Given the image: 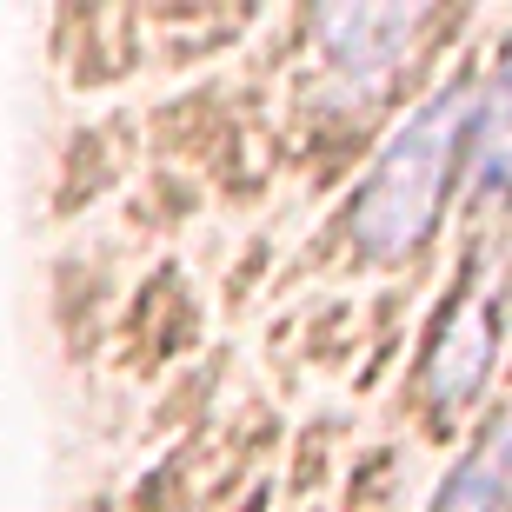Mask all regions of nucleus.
Masks as SVG:
<instances>
[{
    "label": "nucleus",
    "instance_id": "obj_1",
    "mask_svg": "<svg viewBox=\"0 0 512 512\" xmlns=\"http://www.w3.org/2000/svg\"><path fill=\"white\" fill-rule=\"evenodd\" d=\"M473 94L466 80H453L446 94H433L406 127L393 133V147L380 153V167L366 173L360 200H353V247L373 260H399L433 233L446 187L459 173V147L473 140Z\"/></svg>",
    "mask_w": 512,
    "mask_h": 512
},
{
    "label": "nucleus",
    "instance_id": "obj_2",
    "mask_svg": "<svg viewBox=\"0 0 512 512\" xmlns=\"http://www.w3.org/2000/svg\"><path fill=\"white\" fill-rule=\"evenodd\" d=\"M413 27H426V14H406V7H346V14H320L326 54L340 67H393L406 54Z\"/></svg>",
    "mask_w": 512,
    "mask_h": 512
},
{
    "label": "nucleus",
    "instance_id": "obj_3",
    "mask_svg": "<svg viewBox=\"0 0 512 512\" xmlns=\"http://www.w3.org/2000/svg\"><path fill=\"white\" fill-rule=\"evenodd\" d=\"M486 360H493V326H486V313H479L473 300L453 306V320H446L433 360H426V386H433V399H439V406L473 399L479 380H486Z\"/></svg>",
    "mask_w": 512,
    "mask_h": 512
},
{
    "label": "nucleus",
    "instance_id": "obj_4",
    "mask_svg": "<svg viewBox=\"0 0 512 512\" xmlns=\"http://www.w3.org/2000/svg\"><path fill=\"white\" fill-rule=\"evenodd\" d=\"M473 180L486 193H512V47L473 94Z\"/></svg>",
    "mask_w": 512,
    "mask_h": 512
},
{
    "label": "nucleus",
    "instance_id": "obj_5",
    "mask_svg": "<svg viewBox=\"0 0 512 512\" xmlns=\"http://www.w3.org/2000/svg\"><path fill=\"white\" fill-rule=\"evenodd\" d=\"M512 506V413L473 446V459L446 479L433 512H506Z\"/></svg>",
    "mask_w": 512,
    "mask_h": 512
}]
</instances>
